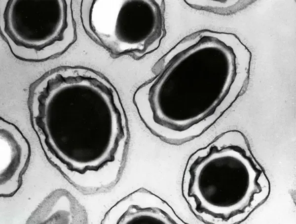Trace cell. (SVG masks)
I'll list each match as a JSON object with an SVG mask.
<instances>
[{"label": "cell", "mask_w": 296, "mask_h": 224, "mask_svg": "<svg viewBox=\"0 0 296 224\" xmlns=\"http://www.w3.org/2000/svg\"><path fill=\"white\" fill-rule=\"evenodd\" d=\"M29 106L53 162L99 178L121 174L128 121L116 90L101 74L82 67L54 68L32 84Z\"/></svg>", "instance_id": "6da1fadb"}, {"label": "cell", "mask_w": 296, "mask_h": 224, "mask_svg": "<svg viewBox=\"0 0 296 224\" xmlns=\"http://www.w3.org/2000/svg\"><path fill=\"white\" fill-rule=\"evenodd\" d=\"M88 35L112 56L140 59L159 46L165 33L162 0H83Z\"/></svg>", "instance_id": "7a4b0ae2"}, {"label": "cell", "mask_w": 296, "mask_h": 224, "mask_svg": "<svg viewBox=\"0 0 296 224\" xmlns=\"http://www.w3.org/2000/svg\"><path fill=\"white\" fill-rule=\"evenodd\" d=\"M2 34L16 58L41 62L61 55L75 40L71 2L9 0Z\"/></svg>", "instance_id": "3957f363"}, {"label": "cell", "mask_w": 296, "mask_h": 224, "mask_svg": "<svg viewBox=\"0 0 296 224\" xmlns=\"http://www.w3.org/2000/svg\"><path fill=\"white\" fill-rule=\"evenodd\" d=\"M102 223L183 224L185 222L166 201L141 188L113 205L106 213Z\"/></svg>", "instance_id": "277c9868"}, {"label": "cell", "mask_w": 296, "mask_h": 224, "mask_svg": "<svg viewBox=\"0 0 296 224\" xmlns=\"http://www.w3.org/2000/svg\"><path fill=\"white\" fill-rule=\"evenodd\" d=\"M0 190L11 183V195L19 188L20 178L30 155L28 142L17 128L0 120Z\"/></svg>", "instance_id": "5b68a950"}, {"label": "cell", "mask_w": 296, "mask_h": 224, "mask_svg": "<svg viewBox=\"0 0 296 224\" xmlns=\"http://www.w3.org/2000/svg\"><path fill=\"white\" fill-rule=\"evenodd\" d=\"M28 223H85V213L76 200L67 191L57 190L40 204Z\"/></svg>", "instance_id": "8992f818"}]
</instances>
